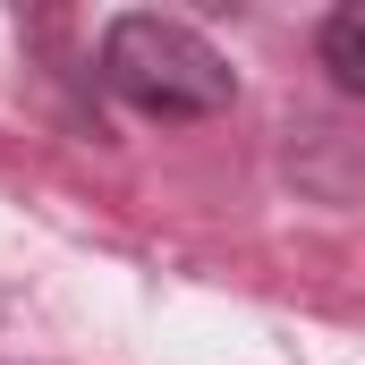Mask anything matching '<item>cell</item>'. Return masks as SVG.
I'll return each instance as SVG.
<instances>
[{"label":"cell","mask_w":365,"mask_h":365,"mask_svg":"<svg viewBox=\"0 0 365 365\" xmlns=\"http://www.w3.org/2000/svg\"><path fill=\"white\" fill-rule=\"evenodd\" d=\"M314 51H323V68H331L340 93H365V9H331L314 26Z\"/></svg>","instance_id":"7a4b0ae2"},{"label":"cell","mask_w":365,"mask_h":365,"mask_svg":"<svg viewBox=\"0 0 365 365\" xmlns=\"http://www.w3.org/2000/svg\"><path fill=\"white\" fill-rule=\"evenodd\" d=\"M93 86L136 119H212L238 102V68L204 26L162 9H119L93 43Z\"/></svg>","instance_id":"6da1fadb"}]
</instances>
